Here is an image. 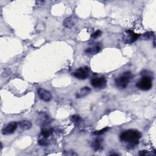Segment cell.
<instances>
[{
  "instance_id": "cell-6",
  "label": "cell",
  "mask_w": 156,
  "mask_h": 156,
  "mask_svg": "<svg viewBox=\"0 0 156 156\" xmlns=\"http://www.w3.org/2000/svg\"><path fill=\"white\" fill-rule=\"evenodd\" d=\"M91 84L96 89H104L106 86L107 80L103 76L94 77L91 81Z\"/></svg>"
},
{
  "instance_id": "cell-2",
  "label": "cell",
  "mask_w": 156,
  "mask_h": 156,
  "mask_svg": "<svg viewBox=\"0 0 156 156\" xmlns=\"http://www.w3.org/2000/svg\"><path fill=\"white\" fill-rule=\"evenodd\" d=\"M133 76L131 72H126L115 79L116 86L120 89H124L128 87Z\"/></svg>"
},
{
  "instance_id": "cell-1",
  "label": "cell",
  "mask_w": 156,
  "mask_h": 156,
  "mask_svg": "<svg viewBox=\"0 0 156 156\" xmlns=\"http://www.w3.org/2000/svg\"><path fill=\"white\" fill-rule=\"evenodd\" d=\"M142 135L140 132L137 130L129 129L123 132L120 136V139L121 142L128 143L129 146L132 148L139 144Z\"/></svg>"
},
{
  "instance_id": "cell-14",
  "label": "cell",
  "mask_w": 156,
  "mask_h": 156,
  "mask_svg": "<svg viewBox=\"0 0 156 156\" xmlns=\"http://www.w3.org/2000/svg\"><path fill=\"white\" fill-rule=\"evenodd\" d=\"M53 129L46 128V127H43V128L41 131V135L43 138H48L53 134Z\"/></svg>"
},
{
  "instance_id": "cell-4",
  "label": "cell",
  "mask_w": 156,
  "mask_h": 156,
  "mask_svg": "<svg viewBox=\"0 0 156 156\" xmlns=\"http://www.w3.org/2000/svg\"><path fill=\"white\" fill-rule=\"evenodd\" d=\"M74 76L77 79L85 80L90 75V71L88 66H82L77 69L73 73Z\"/></svg>"
},
{
  "instance_id": "cell-8",
  "label": "cell",
  "mask_w": 156,
  "mask_h": 156,
  "mask_svg": "<svg viewBox=\"0 0 156 156\" xmlns=\"http://www.w3.org/2000/svg\"><path fill=\"white\" fill-rule=\"evenodd\" d=\"M37 93L39 97H40V98L45 102H49L52 99V95L51 93L45 89H42V88H39L37 90Z\"/></svg>"
},
{
  "instance_id": "cell-12",
  "label": "cell",
  "mask_w": 156,
  "mask_h": 156,
  "mask_svg": "<svg viewBox=\"0 0 156 156\" xmlns=\"http://www.w3.org/2000/svg\"><path fill=\"white\" fill-rule=\"evenodd\" d=\"M18 126L23 130H29L32 128V123L29 121L23 120L18 123Z\"/></svg>"
},
{
  "instance_id": "cell-10",
  "label": "cell",
  "mask_w": 156,
  "mask_h": 156,
  "mask_svg": "<svg viewBox=\"0 0 156 156\" xmlns=\"http://www.w3.org/2000/svg\"><path fill=\"white\" fill-rule=\"evenodd\" d=\"M102 140L101 139H96L92 143V148L95 151H98L103 149Z\"/></svg>"
},
{
  "instance_id": "cell-16",
  "label": "cell",
  "mask_w": 156,
  "mask_h": 156,
  "mask_svg": "<svg viewBox=\"0 0 156 156\" xmlns=\"http://www.w3.org/2000/svg\"><path fill=\"white\" fill-rule=\"evenodd\" d=\"M154 37V33L153 32H148L143 34L142 37L144 40H149L151 38Z\"/></svg>"
},
{
  "instance_id": "cell-17",
  "label": "cell",
  "mask_w": 156,
  "mask_h": 156,
  "mask_svg": "<svg viewBox=\"0 0 156 156\" xmlns=\"http://www.w3.org/2000/svg\"><path fill=\"white\" fill-rule=\"evenodd\" d=\"M109 128H107V127H106V128L101 129V130H100V131H95L94 132L93 134L95 135H102L103 134L105 133V132H107V131L109 130Z\"/></svg>"
},
{
  "instance_id": "cell-19",
  "label": "cell",
  "mask_w": 156,
  "mask_h": 156,
  "mask_svg": "<svg viewBox=\"0 0 156 156\" xmlns=\"http://www.w3.org/2000/svg\"><path fill=\"white\" fill-rule=\"evenodd\" d=\"M38 144L42 145V146H47L48 145V142L46 140L45 138H43V139L38 140Z\"/></svg>"
},
{
  "instance_id": "cell-11",
  "label": "cell",
  "mask_w": 156,
  "mask_h": 156,
  "mask_svg": "<svg viewBox=\"0 0 156 156\" xmlns=\"http://www.w3.org/2000/svg\"><path fill=\"white\" fill-rule=\"evenodd\" d=\"M91 90L89 87H84L81 90L76 93V98H81L86 96L88 94H89Z\"/></svg>"
},
{
  "instance_id": "cell-15",
  "label": "cell",
  "mask_w": 156,
  "mask_h": 156,
  "mask_svg": "<svg viewBox=\"0 0 156 156\" xmlns=\"http://www.w3.org/2000/svg\"><path fill=\"white\" fill-rule=\"evenodd\" d=\"M81 120H82V119L81 118V116L79 115H74L72 116V121L76 125L79 124L81 122Z\"/></svg>"
},
{
  "instance_id": "cell-5",
  "label": "cell",
  "mask_w": 156,
  "mask_h": 156,
  "mask_svg": "<svg viewBox=\"0 0 156 156\" xmlns=\"http://www.w3.org/2000/svg\"><path fill=\"white\" fill-rule=\"evenodd\" d=\"M140 34H136L132 30L126 31L123 35V40L126 44H131L138 40Z\"/></svg>"
},
{
  "instance_id": "cell-13",
  "label": "cell",
  "mask_w": 156,
  "mask_h": 156,
  "mask_svg": "<svg viewBox=\"0 0 156 156\" xmlns=\"http://www.w3.org/2000/svg\"><path fill=\"white\" fill-rule=\"evenodd\" d=\"M100 50H101V47L96 45V46H95L92 47V48H87L85 51V53L86 54H89V55L95 54L98 53Z\"/></svg>"
},
{
  "instance_id": "cell-20",
  "label": "cell",
  "mask_w": 156,
  "mask_h": 156,
  "mask_svg": "<svg viewBox=\"0 0 156 156\" xmlns=\"http://www.w3.org/2000/svg\"><path fill=\"white\" fill-rule=\"evenodd\" d=\"M140 155H151L152 154L148 151H141L139 152Z\"/></svg>"
},
{
  "instance_id": "cell-9",
  "label": "cell",
  "mask_w": 156,
  "mask_h": 156,
  "mask_svg": "<svg viewBox=\"0 0 156 156\" xmlns=\"http://www.w3.org/2000/svg\"><path fill=\"white\" fill-rule=\"evenodd\" d=\"M77 21V18L75 16L72 15L66 18L64 21L63 25L65 27L67 28H72L76 25Z\"/></svg>"
},
{
  "instance_id": "cell-3",
  "label": "cell",
  "mask_w": 156,
  "mask_h": 156,
  "mask_svg": "<svg viewBox=\"0 0 156 156\" xmlns=\"http://www.w3.org/2000/svg\"><path fill=\"white\" fill-rule=\"evenodd\" d=\"M136 86L140 90L143 91H148L150 90L152 87V81L151 76L148 75H144L142 79L136 83Z\"/></svg>"
},
{
  "instance_id": "cell-7",
  "label": "cell",
  "mask_w": 156,
  "mask_h": 156,
  "mask_svg": "<svg viewBox=\"0 0 156 156\" xmlns=\"http://www.w3.org/2000/svg\"><path fill=\"white\" fill-rule=\"evenodd\" d=\"M18 127V124L15 122H11L6 124L2 129V134L6 135H11L13 134L17 129Z\"/></svg>"
},
{
  "instance_id": "cell-18",
  "label": "cell",
  "mask_w": 156,
  "mask_h": 156,
  "mask_svg": "<svg viewBox=\"0 0 156 156\" xmlns=\"http://www.w3.org/2000/svg\"><path fill=\"white\" fill-rule=\"evenodd\" d=\"M102 34V32L100 30H98L96 31H95L94 33H93L91 35V38H96L98 37H100Z\"/></svg>"
}]
</instances>
